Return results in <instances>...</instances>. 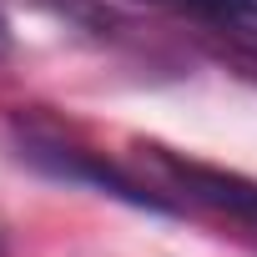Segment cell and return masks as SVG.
Returning <instances> with one entry per match:
<instances>
[{"label": "cell", "instance_id": "obj_1", "mask_svg": "<svg viewBox=\"0 0 257 257\" xmlns=\"http://www.w3.org/2000/svg\"><path fill=\"white\" fill-rule=\"evenodd\" d=\"M137 177L142 187L152 192V207L157 212H172V217H207V222H227L247 237H257V182L242 177V172H227V167H207V162H192L172 147H157V142H142L137 147Z\"/></svg>", "mask_w": 257, "mask_h": 257}, {"label": "cell", "instance_id": "obj_2", "mask_svg": "<svg viewBox=\"0 0 257 257\" xmlns=\"http://www.w3.org/2000/svg\"><path fill=\"white\" fill-rule=\"evenodd\" d=\"M202 16H217V21H257V0H187Z\"/></svg>", "mask_w": 257, "mask_h": 257}, {"label": "cell", "instance_id": "obj_3", "mask_svg": "<svg viewBox=\"0 0 257 257\" xmlns=\"http://www.w3.org/2000/svg\"><path fill=\"white\" fill-rule=\"evenodd\" d=\"M0 46H6V16H0Z\"/></svg>", "mask_w": 257, "mask_h": 257}, {"label": "cell", "instance_id": "obj_4", "mask_svg": "<svg viewBox=\"0 0 257 257\" xmlns=\"http://www.w3.org/2000/svg\"><path fill=\"white\" fill-rule=\"evenodd\" d=\"M0 257H6V237H0Z\"/></svg>", "mask_w": 257, "mask_h": 257}]
</instances>
